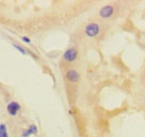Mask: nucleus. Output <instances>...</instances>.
Wrapping results in <instances>:
<instances>
[{"label":"nucleus","mask_w":145,"mask_h":137,"mask_svg":"<svg viewBox=\"0 0 145 137\" xmlns=\"http://www.w3.org/2000/svg\"><path fill=\"white\" fill-rule=\"evenodd\" d=\"M85 34L88 37H96L99 34V25L97 23H89L85 27Z\"/></svg>","instance_id":"nucleus-1"},{"label":"nucleus","mask_w":145,"mask_h":137,"mask_svg":"<svg viewBox=\"0 0 145 137\" xmlns=\"http://www.w3.org/2000/svg\"><path fill=\"white\" fill-rule=\"evenodd\" d=\"M20 109H21V106L19 105L17 101H10L7 105V111H8V114L10 116H16Z\"/></svg>","instance_id":"nucleus-2"},{"label":"nucleus","mask_w":145,"mask_h":137,"mask_svg":"<svg viewBox=\"0 0 145 137\" xmlns=\"http://www.w3.org/2000/svg\"><path fill=\"white\" fill-rule=\"evenodd\" d=\"M77 55H78L77 50L75 47H71L64 53V60L67 61V62H74L77 59Z\"/></svg>","instance_id":"nucleus-3"},{"label":"nucleus","mask_w":145,"mask_h":137,"mask_svg":"<svg viewBox=\"0 0 145 137\" xmlns=\"http://www.w3.org/2000/svg\"><path fill=\"white\" fill-rule=\"evenodd\" d=\"M113 13H114V7L110 5H107V6H104L99 10V16L103 18H108L113 15Z\"/></svg>","instance_id":"nucleus-4"},{"label":"nucleus","mask_w":145,"mask_h":137,"mask_svg":"<svg viewBox=\"0 0 145 137\" xmlns=\"http://www.w3.org/2000/svg\"><path fill=\"white\" fill-rule=\"evenodd\" d=\"M79 78H80V75H79V73L76 71V70H69L68 72H67V79H68V81H71L72 83H75V82H78L79 81Z\"/></svg>","instance_id":"nucleus-5"},{"label":"nucleus","mask_w":145,"mask_h":137,"mask_svg":"<svg viewBox=\"0 0 145 137\" xmlns=\"http://www.w3.org/2000/svg\"><path fill=\"white\" fill-rule=\"evenodd\" d=\"M0 137H9L7 133V126L5 124H0Z\"/></svg>","instance_id":"nucleus-6"},{"label":"nucleus","mask_w":145,"mask_h":137,"mask_svg":"<svg viewBox=\"0 0 145 137\" xmlns=\"http://www.w3.org/2000/svg\"><path fill=\"white\" fill-rule=\"evenodd\" d=\"M12 46L16 48V50H18L19 52L21 53V54H24V55H26L27 54V52H26V50L24 48V47H21V46H19L18 44H12Z\"/></svg>","instance_id":"nucleus-7"},{"label":"nucleus","mask_w":145,"mask_h":137,"mask_svg":"<svg viewBox=\"0 0 145 137\" xmlns=\"http://www.w3.org/2000/svg\"><path fill=\"white\" fill-rule=\"evenodd\" d=\"M28 129H29V132H30V134H31V135H35V134H37V132H38L36 125H30Z\"/></svg>","instance_id":"nucleus-8"},{"label":"nucleus","mask_w":145,"mask_h":137,"mask_svg":"<svg viewBox=\"0 0 145 137\" xmlns=\"http://www.w3.org/2000/svg\"><path fill=\"white\" fill-rule=\"evenodd\" d=\"M30 135H31V134H30L29 129H26V130H24V132L21 133V137H29Z\"/></svg>","instance_id":"nucleus-9"},{"label":"nucleus","mask_w":145,"mask_h":137,"mask_svg":"<svg viewBox=\"0 0 145 137\" xmlns=\"http://www.w3.org/2000/svg\"><path fill=\"white\" fill-rule=\"evenodd\" d=\"M21 39H22L25 43H27V44H29V43L31 42V40H30V38H29V37H27V36H22V37H21Z\"/></svg>","instance_id":"nucleus-10"}]
</instances>
